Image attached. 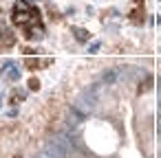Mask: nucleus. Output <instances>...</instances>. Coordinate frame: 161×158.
Returning <instances> with one entry per match:
<instances>
[{
    "instance_id": "f257e3e1",
    "label": "nucleus",
    "mask_w": 161,
    "mask_h": 158,
    "mask_svg": "<svg viewBox=\"0 0 161 158\" xmlns=\"http://www.w3.org/2000/svg\"><path fill=\"white\" fill-rule=\"evenodd\" d=\"M29 86H31V90H38V88H40V81H38V79H31Z\"/></svg>"
}]
</instances>
